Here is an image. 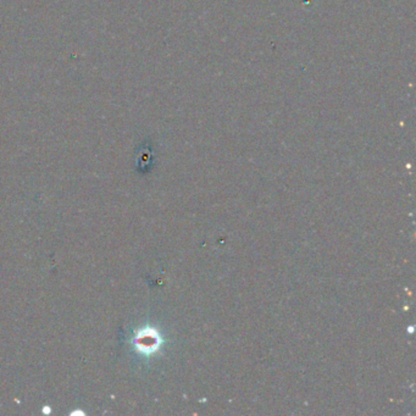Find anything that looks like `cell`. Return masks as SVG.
Masks as SVG:
<instances>
[{
	"label": "cell",
	"instance_id": "cell-1",
	"mask_svg": "<svg viewBox=\"0 0 416 416\" xmlns=\"http://www.w3.org/2000/svg\"><path fill=\"white\" fill-rule=\"evenodd\" d=\"M134 347L145 355H149L153 354L155 351L159 349L160 346L161 340L158 332L153 330V329H145V330H141V331L136 335L134 337Z\"/></svg>",
	"mask_w": 416,
	"mask_h": 416
}]
</instances>
